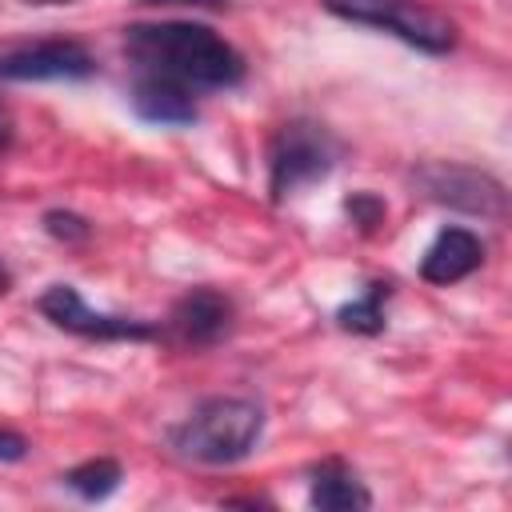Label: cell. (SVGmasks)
Returning <instances> with one entry per match:
<instances>
[{"instance_id": "6da1fadb", "label": "cell", "mask_w": 512, "mask_h": 512, "mask_svg": "<svg viewBox=\"0 0 512 512\" xmlns=\"http://www.w3.org/2000/svg\"><path fill=\"white\" fill-rule=\"evenodd\" d=\"M124 56H128L132 72L172 80L188 92L236 88L244 80V56L224 36H216L208 24H192V20L128 24Z\"/></svg>"}, {"instance_id": "7a4b0ae2", "label": "cell", "mask_w": 512, "mask_h": 512, "mask_svg": "<svg viewBox=\"0 0 512 512\" xmlns=\"http://www.w3.org/2000/svg\"><path fill=\"white\" fill-rule=\"evenodd\" d=\"M264 432V408L248 396H208L172 432V448L196 464H236Z\"/></svg>"}, {"instance_id": "3957f363", "label": "cell", "mask_w": 512, "mask_h": 512, "mask_svg": "<svg viewBox=\"0 0 512 512\" xmlns=\"http://www.w3.org/2000/svg\"><path fill=\"white\" fill-rule=\"evenodd\" d=\"M320 8L348 24L380 28L432 56H444L456 44V24L424 0H320Z\"/></svg>"}, {"instance_id": "277c9868", "label": "cell", "mask_w": 512, "mask_h": 512, "mask_svg": "<svg viewBox=\"0 0 512 512\" xmlns=\"http://www.w3.org/2000/svg\"><path fill=\"white\" fill-rule=\"evenodd\" d=\"M340 144L316 120H288L268 144V192L280 204L296 188L328 176L336 168Z\"/></svg>"}, {"instance_id": "5b68a950", "label": "cell", "mask_w": 512, "mask_h": 512, "mask_svg": "<svg viewBox=\"0 0 512 512\" xmlns=\"http://www.w3.org/2000/svg\"><path fill=\"white\" fill-rule=\"evenodd\" d=\"M412 184L420 188V196H428L432 204L456 208V212H472V216H504L508 208V192L496 176L472 168V164H448V160H432L420 164L412 172Z\"/></svg>"}, {"instance_id": "8992f818", "label": "cell", "mask_w": 512, "mask_h": 512, "mask_svg": "<svg viewBox=\"0 0 512 512\" xmlns=\"http://www.w3.org/2000/svg\"><path fill=\"white\" fill-rule=\"evenodd\" d=\"M36 308H40L44 320H52L56 328H64L72 336H84V340H152L156 336V324H148V320L92 312L72 284H52L36 300Z\"/></svg>"}, {"instance_id": "52a82bcc", "label": "cell", "mask_w": 512, "mask_h": 512, "mask_svg": "<svg viewBox=\"0 0 512 512\" xmlns=\"http://www.w3.org/2000/svg\"><path fill=\"white\" fill-rule=\"evenodd\" d=\"M92 52L80 40H36L0 48V80H88Z\"/></svg>"}, {"instance_id": "ba28073f", "label": "cell", "mask_w": 512, "mask_h": 512, "mask_svg": "<svg viewBox=\"0 0 512 512\" xmlns=\"http://www.w3.org/2000/svg\"><path fill=\"white\" fill-rule=\"evenodd\" d=\"M232 328V300L216 288H192L176 300L168 316V332L188 348H212Z\"/></svg>"}, {"instance_id": "9c48e42d", "label": "cell", "mask_w": 512, "mask_h": 512, "mask_svg": "<svg viewBox=\"0 0 512 512\" xmlns=\"http://www.w3.org/2000/svg\"><path fill=\"white\" fill-rule=\"evenodd\" d=\"M484 264V244L468 228H440L428 252L420 256V276L428 284H456Z\"/></svg>"}, {"instance_id": "30bf717a", "label": "cell", "mask_w": 512, "mask_h": 512, "mask_svg": "<svg viewBox=\"0 0 512 512\" xmlns=\"http://www.w3.org/2000/svg\"><path fill=\"white\" fill-rule=\"evenodd\" d=\"M128 104L136 108L140 120L148 124H192L196 120V100L188 88L148 76V72H132V88H128Z\"/></svg>"}, {"instance_id": "8fae6325", "label": "cell", "mask_w": 512, "mask_h": 512, "mask_svg": "<svg viewBox=\"0 0 512 512\" xmlns=\"http://www.w3.org/2000/svg\"><path fill=\"white\" fill-rule=\"evenodd\" d=\"M308 500L320 512H348V508H368L372 492L364 488V480L344 460H324V464L312 468Z\"/></svg>"}, {"instance_id": "7c38bea8", "label": "cell", "mask_w": 512, "mask_h": 512, "mask_svg": "<svg viewBox=\"0 0 512 512\" xmlns=\"http://www.w3.org/2000/svg\"><path fill=\"white\" fill-rule=\"evenodd\" d=\"M60 480H64V488H72L80 500H108V496L120 488L124 472H120V464H116V460L96 456V460L76 464V468H72V472H64Z\"/></svg>"}, {"instance_id": "4fadbf2b", "label": "cell", "mask_w": 512, "mask_h": 512, "mask_svg": "<svg viewBox=\"0 0 512 512\" xmlns=\"http://www.w3.org/2000/svg\"><path fill=\"white\" fill-rule=\"evenodd\" d=\"M388 288L392 284H368V292L360 296V300H352V304H344L340 312H336V324L344 328V332H356V336H376V332H384V300H388Z\"/></svg>"}, {"instance_id": "5bb4252c", "label": "cell", "mask_w": 512, "mask_h": 512, "mask_svg": "<svg viewBox=\"0 0 512 512\" xmlns=\"http://www.w3.org/2000/svg\"><path fill=\"white\" fill-rule=\"evenodd\" d=\"M344 212L352 216V224H356L360 232H376V228L384 224V216H388V208H384V200H380L376 192H352V196L344 200Z\"/></svg>"}, {"instance_id": "9a60e30c", "label": "cell", "mask_w": 512, "mask_h": 512, "mask_svg": "<svg viewBox=\"0 0 512 512\" xmlns=\"http://www.w3.org/2000/svg\"><path fill=\"white\" fill-rule=\"evenodd\" d=\"M44 232H48L52 240H64V244H80V240H88V236H92V224H88L84 216H76V212L52 208V212H44Z\"/></svg>"}, {"instance_id": "2e32d148", "label": "cell", "mask_w": 512, "mask_h": 512, "mask_svg": "<svg viewBox=\"0 0 512 512\" xmlns=\"http://www.w3.org/2000/svg\"><path fill=\"white\" fill-rule=\"evenodd\" d=\"M28 456V440L12 428H0V464H16Z\"/></svg>"}, {"instance_id": "e0dca14e", "label": "cell", "mask_w": 512, "mask_h": 512, "mask_svg": "<svg viewBox=\"0 0 512 512\" xmlns=\"http://www.w3.org/2000/svg\"><path fill=\"white\" fill-rule=\"evenodd\" d=\"M12 132H16V128H12V112H8V104L0 100V152L12 144Z\"/></svg>"}, {"instance_id": "ac0fdd59", "label": "cell", "mask_w": 512, "mask_h": 512, "mask_svg": "<svg viewBox=\"0 0 512 512\" xmlns=\"http://www.w3.org/2000/svg\"><path fill=\"white\" fill-rule=\"evenodd\" d=\"M140 4H192V8H224L228 0H140Z\"/></svg>"}, {"instance_id": "d6986e66", "label": "cell", "mask_w": 512, "mask_h": 512, "mask_svg": "<svg viewBox=\"0 0 512 512\" xmlns=\"http://www.w3.org/2000/svg\"><path fill=\"white\" fill-rule=\"evenodd\" d=\"M8 284H12V276H8V268L0 264V292H8Z\"/></svg>"}, {"instance_id": "ffe728a7", "label": "cell", "mask_w": 512, "mask_h": 512, "mask_svg": "<svg viewBox=\"0 0 512 512\" xmlns=\"http://www.w3.org/2000/svg\"><path fill=\"white\" fill-rule=\"evenodd\" d=\"M24 4H36V8H48V4H72V0H24Z\"/></svg>"}]
</instances>
